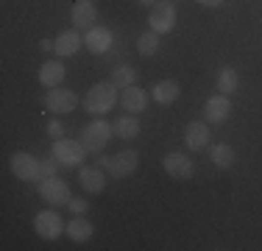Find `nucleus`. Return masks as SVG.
Wrapping results in <instances>:
<instances>
[{
	"instance_id": "obj_1",
	"label": "nucleus",
	"mask_w": 262,
	"mask_h": 251,
	"mask_svg": "<svg viewBox=\"0 0 262 251\" xmlns=\"http://www.w3.org/2000/svg\"><path fill=\"white\" fill-rule=\"evenodd\" d=\"M115 103H117V87L112 84V81H98V84L84 95V109L90 112V115H95V117L112 112Z\"/></svg>"
},
{
	"instance_id": "obj_2",
	"label": "nucleus",
	"mask_w": 262,
	"mask_h": 251,
	"mask_svg": "<svg viewBox=\"0 0 262 251\" xmlns=\"http://www.w3.org/2000/svg\"><path fill=\"white\" fill-rule=\"evenodd\" d=\"M98 165H101L112 179H128V176L140 168V154H137L134 148H128V151H120V154H115V156H98Z\"/></svg>"
},
{
	"instance_id": "obj_3",
	"label": "nucleus",
	"mask_w": 262,
	"mask_h": 251,
	"mask_svg": "<svg viewBox=\"0 0 262 251\" xmlns=\"http://www.w3.org/2000/svg\"><path fill=\"white\" fill-rule=\"evenodd\" d=\"M115 137V129H112L106 120H92L81 134V145H84L90 154H101V151L109 145V140Z\"/></svg>"
},
{
	"instance_id": "obj_4",
	"label": "nucleus",
	"mask_w": 262,
	"mask_h": 251,
	"mask_svg": "<svg viewBox=\"0 0 262 251\" xmlns=\"http://www.w3.org/2000/svg\"><path fill=\"white\" fill-rule=\"evenodd\" d=\"M84 151L86 148L81 145V140H67V137H61V140H53L51 154L61 162V168H78L81 162H84Z\"/></svg>"
},
{
	"instance_id": "obj_5",
	"label": "nucleus",
	"mask_w": 262,
	"mask_h": 251,
	"mask_svg": "<svg viewBox=\"0 0 262 251\" xmlns=\"http://www.w3.org/2000/svg\"><path fill=\"white\" fill-rule=\"evenodd\" d=\"M162 168H165V173L170 176V179H176V181H187V179H192V173H195L192 159L187 154H182V151H170V154H165Z\"/></svg>"
},
{
	"instance_id": "obj_6",
	"label": "nucleus",
	"mask_w": 262,
	"mask_h": 251,
	"mask_svg": "<svg viewBox=\"0 0 262 251\" xmlns=\"http://www.w3.org/2000/svg\"><path fill=\"white\" fill-rule=\"evenodd\" d=\"M39 196L48 201L51 206H67V201H70V184L61 179H56V176H48V179L39 181Z\"/></svg>"
},
{
	"instance_id": "obj_7",
	"label": "nucleus",
	"mask_w": 262,
	"mask_h": 251,
	"mask_svg": "<svg viewBox=\"0 0 262 251\" xmlns=\"http://www.w3.org/2000/svg\"><path fill=\"white\" fill-rule=\"evenodd\" d=\"M34 229L42 240H56V237H61V232L67 229V223L61 221V215L56 210H45L34 218Z\"/></svg>"
},
{
	"instance_id": "obj_8",
	"label": "nucleus",
	"mask_w": 262,
	"mask_h": 251,
	"mask_svg": "<svg viewBox=\"0 0 262 251\" xmlns=\"http://www.w3.org/2000/svg\"><path fill=\"white\" fill-rule=\"evenodd\" d=\"M148 25H151V31H157V34L173 31V25H176V6H173L170 0H159V3L151 9Z\"/></svg>"
},
{
	"instance_id": "obj_9",
	"label": "nucleus",
	"mask_w": 262,
	"mask_h": 251,
	"mask_svg": "<svg viewBox=\"0 0 262 251\" xmlns=\"http://www.w3.org/2000/svg\"><path fill=\"white\" fill-rule=\"evenodd\" d=\"M9 165H11V173H14L20 181H39V162H36L31 154H26V151L11 154Z\"/></svg>"
},
{
	"instance_id": "obj_10",
	"label": "nucleus",
	"mask_w": 262,
	"mask_h": 251,
	"mask_svg": "<svg viewBox=\"0 0 262 251\" xmlns=\"http://www.w3.org/2000/svg\"><path fill=\"white\" fill-rule=\"evenodd\" d=\"M45 106H48V112L67 115V112H76L78 95L73 90H59V87H53V90H48V95H45Z\"/></svg>"
},
{
	"instance_id": "obj_11",
	"label": "nucleus",
	"mask_w": 262,
	"mask_h": 251,
	"mask_svg": "<svg viewBox=\"0 0 262 251\" xmlns=\"http://www.w3.org/2000/svg\"><path fill=\"white\" fill-rule=\"evenodd\" d=\"M229 115H232V100H229V95L217 92V95L207 98V103H204V117H207V123H226Z\"/></svg>"
},
{
	"instance_id": "obj_12",
	"label": "nucleus",
	"mask_w": 262,
	"mask_h": 251,
	"mask_svg": "<svg viewBox=\"0 0 262 251\" xmlns=\"http://www.w3.org/2000/svg\"><path fill=\"white\" fill-rule=\"evenodd\" d=\"M98 20V9L92 6V0H78L70 9V23L76 25L78 31H90Z\"/></svg>"
},
{
	"instance_id": "obj_13",
	"label": "nucleus",
	"mask_w": 262,
	"mask_h": 251,
	"mask_svg": "<svg viewBox=\"0 0 262 251\" xmlns=\"http://www.w3.org/2000/svg\"><path fill=\"white\" fill-rule=\"evenodd\" d=\"M78 184L84 187V193H92V196H98V193H103L106 190V173H103V168L98 165V168H81L78 171Z\"/></svg>"
},
{
	"instance_id": "obj_14",
	"label": "nucleus",
	"mask_w": 262,
	"mask_h": 251,
	"mask_svg": "<svg viewBox=\"0 0 262 251\" xmlns=\"http://www.w3.org/2000/svg\"><path fill=\"white\" fill-rule=\"evenodd\" d=\"M84 45L90 53H106L112 48V31L103 28V25H92L84 36Z\"/></svg>"
},
{
	"instance_id": "obj_15",
	"label": "nucleus",
	"mask_w": 262,
	"mask_h": 251,
	"mask_svg": "<svg viewBox=\"0 0 262 251\" xmlns=\"http://www.w3.org/2000/svg\"><path fill=\"white\" fill-rule=\"evenodd\" d=\"M184 142H187V148H190V151H204V148H207L209 145V129H207V123H201V120L187 123Z\"/></svg>"
},
{
	"instance_id": "obj_16",
	"label": "nucleus",
	"mask_w": 262,
	"mask_h": 251,
	"mask_svg": "<svg viewBox=\"0 0 262 251\" xmlns=\"http://www.w3.org/2000/svg\"><path fill=\"white\" fill-rule=\"evenodd\" d=\"M120 106L128 112V115H137V112H145V106H148V92L145 90H140L137 84H131L123 90V95H120Z\"/></svg>"
},
{
	"instance_id": "obj_17",
	"label": "nucleus",
	"mask_w": 262,
	"mask_h": 251,
	"mask_svg": "<svg viewBox=\"0 0 262 251\" xmlns=\"http://www.w3.org/2000/svg\"><path fill=\"white\" fill-rule=\"evenodd\" d=\"M81 45H84V39H81L78 28H73V31H61V34L56 36L53 50H56V56L61 59V56H76Z\"/></svg>"
},
{
	"instance_id": "obj_18",
	"label": "nucleus",
	"mask_w": 262,
	"mask_h": 251,
	"mask_svg": "<svg viewBox=\"0 0 262 251\" xmlns=\"http://www.w3.org/2000/svg\"><path fill=\"white\" fill-rule=\"evenodd\" d=\"M64 65H61L59 59H51L45 61V65L39 67V84L48 87V90H53V87H61V81H64Z\"/></svg>"
},
{
	"instance_id": "obj_19",
	"label": "nucleus",
	"mask_w": 262,
	"mask_h": 251,
	"mask_svg": "<svg viewBox=\"0 0 262 251\" xmlns=\"http://www.w3.org/2000/svg\"><path fill=\"white\" fill-rule=\"evenodd\" d=\"M64 232H67V237H70V240H76V243H86L92 235H95V226L86 221V218L76 215L73 221H67V229H64Z\"/></svg>"
},
{
	"instance_id": "obj_20",
	"label": "nucleus",
	"mask_w": 262,
	"mask_h": 251,
	"mask_svg": "<svg viewBox=\"0 0 262 251\" xmlns=\"http://www.w3.org/2000/svg\"><path fill=\"white\" fill-rule=\"evenodd\" d=\"M179 84L176 81H170V78H165V81H157L154 84V90H151V98L157 100V103H162V106H170L173 100L179 98Z\"/></svg>"
},
{
	"instance_id": "obj_21",
	"label": "nucleus",
	"mask_w": 262,
	"mask_h": 251,
	"mask_svg": "<svg viewBox=\"0 0 262 251\" xmlns=\"http://www.w3.org/2000/svg\"><path fill=\"white\" fill-rule=\"evenodd\" d=\"M112 129H115V137H120V140H134L140 134V120L134 115H120L112 123Z\"/></svg>"
},
{
	"instance_id": "obj_22",
	"label": "nucleus",
	"mask_w": 262,
	"mask_h": 251,
	"mask_svg": "<svg viewBox=\"0 0 262 251\" xmlns=\"http://www.w3.org/2000/svg\"><path fill=\"white\" fill-rule=\"evenodd\" d=\"M209 159L215 168H221V171H226V168L234 165V148L226 145V142H217V145L209 148Z\"/></svg>"
},
{
	"instance_id": "obj_23",
	"label": "nucleus",
	"mask_w": 262,
	"mask_h": 251,
	"mask_svg": "<svg viewBox=\"0 0 262 251\" xmlns=\"http://www.w3.org/2000/svg\"><path fill=\"white\" fill-rule=\"evenodd\" d=\"M215 87L223 95H232V92H237V87H240V73H237L234 67H223L215 78Z\"/></svg>"
},
{
	"instance_id": "obj_24",
	"label": "nucleus",
	"mask_w": 262,
	"mask_h": 251,
	"mask_svg": "<svg viewBox=\"0 0 262 251\" xmlns=\"http://www.w3.org/2000/svg\"><path fill=\"white\" fill-rule=\"evenodd\" d=\"M112 84L117 87V90H126V87L137 84V70L131 65H117L115 70H112Z\"/></svg>"
},
{
	"instance_id": "obj_25",
	"label": "nucleus",
	"mask_w": 262,
	"mask_h": 251,
	"mask_svg": "<svg viewBox=\"0 0 262 251\" xmlns=\"http://www.w3.org/2000/svg\"><path fill=\"white\" fill-rule=\"evenodd\" d=\"M137 50H140V56H154L159 50V34L157 31H151L148 28L145 34L137 39Z\"/></svg>"
},
{
	"instance_id": "obj_26",
	"label": "nucleus",
	"mask_w": 262,
	"mask_h": 251,
	"mask_svg": "<svg viewBox=\"0 0 262 251\" xmlns=\"http://www.w3.org/2000/svg\"><path fill=\"white\" fill-rule=\"evenodd\" d=\"M59 165H61V162L56 159L53 154L48 156V159H42V162H39V179H48V176H56V171H59Z\"/></svg>"
},
{
	"instance_id": "obj_27",
	"label": "nucleus",
	"mask_w": 262,
	"mask_h": 251,
	"mask_svg": "<svg viewBox=\"0 0 262 251\" xmlns=\"http://www.w3.org/2000/svg\"><path fill=\"white\" fill-rule=\"evenodd\" d=\"M67 210H70L73 215H86V210H90V201H84V198H70V201H67Z\"/></svg>"
},
{
	"instance_id": "obj_28",
	"label": "nucleus",
	"mask_w": 262,
	"mask_h": 251,
	"mask_svg": "<svg viewBox=\"0 0 262 251\" xmlns=\"http://www.w3.org/2000/svg\"><path fill=\"white\" fill-rule=\"evenodd\" d=\"M48 134H51L53 140H61V134H64V126H61V120H51V123H48Z\"/></svg>"
},
{
	"instance_id": "obj_29",
	"label": "nucleus",
	"mask_w": 262,
	"mask_h": 251,
	"mask_svg": "<svg viewBox=\"0 0 262 251\" xmlns=\"http://www.w3.org/2000/svg\"><path fill=\"white\" fill-rule=\"evenodd\" d=\"M195 3H201V6H207V9H217V6L223 3V0H195Z\"/></svg>"
},
{
	"instance_id": "obj_30",
	"label": "nucleus",
	"mask_w": 262,
	"mask_h": 251,
	"mask_svg": "<svg viewBox=\"0 0 262 251\" xmlns=\"http://www.w3.org/2000/svg\"><path fill=\"white\" fill-rule=\"evenodd\" d=\"M137 3H140V6H145V9H154V6L159 3V0H137Z\"/></svg>"
},
{
	"instance_id": "obj_31",
	"label": "nucleus",
	"mask_w": 262,
	"mask_h": 251,
	"mask_svg": "<svg viewBox=\"0 0 262 251\" xmlns=\"http://www.w3.org/2000/svg\"><path fill=\"white\" fill-rule=\"evenodd\" d=\"M39 48H42V50H53V42H51V39H42Z\"/></svg>"
}]
</instances>
